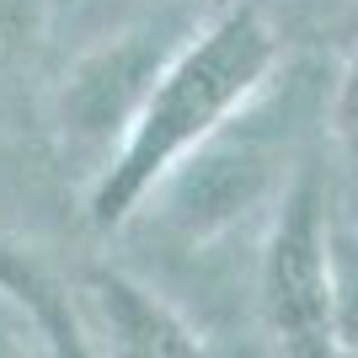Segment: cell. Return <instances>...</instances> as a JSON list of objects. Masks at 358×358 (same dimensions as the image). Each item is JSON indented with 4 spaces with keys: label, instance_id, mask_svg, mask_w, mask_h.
I'll list each match as a JSON object with an SVG mask.
<instances>
[{
    "label": "cell",
    "instance_id": "6da1fadb",
    "mask_svg": "<svg viewBox=\"0 0 358 358\" xmlns=\"http://www.w3.org/2000/svg\"><path fill=\"white\" fill-rule=\"evenodd\" d=\"M273 32L252 11H230L220 27L182 43L155 75L145 107L134 113L118 145V161L96 187V220H123L155 187L171 161H182L198 139L220 129L252 91L268 86Z\"/></svg>",
    "mask_w": 358,
    "mask_h": 358
},
{
    "label": "cell",
    "instance_id": "7a4b0ae2",
    "mask_svg": "<svg viewBox=\"0 0 358 358\" xmlns=\"http://www.w3.org/2000/svg\"><path fill=\"white\" fill-rule=\"evenodd\" d=\"M278 166L284 134L273 129V118L236 107L220 129H209L155 177V224L177 246H203L278 193Z\"/></svg>",
    "mask_w": 358,
    "mask_h": 358
},
{
    "label": "cell",
    "instance_id": "3957f363",
    "mask_svg": "<svg viewBox=\"0 0 358 358\" xmlns=\"http://www.w3.org/2000/svg\"><path fill=\"white\" fill-rule=\"evenodd\" d=\"M327 187L315 166L278 193L273 230L262 246V321L284 353H327L331 343V262H327Z\"/></svg>",
    "mask_w": 358,
    "mask_h": 358
},
{
    "label": "cell",
    "instance_id": "277c9868",
    "mask_svg": "<svg viewBox=\"0 0 358 358\" xmlns=\"http://www.w3.org/2000/svg\"><path fill=\"white\" fill-rule=\"evenodd\" d=\"M177 48L182 38H171V27H155V32H129V38L96 48L91 59L75 64L70 86L59 96V123L70 134V145L107 150L118 134H129V123L145 107L155 75L166 70V59Z\"/></svg>",
    "mask_w": 358,
    "mask_h": 358
},
{
    "label": "cell",
    "instance_id": "5b68a950",
    "mask_svg": "<svg viewBox=\"0 0 358 358\" xmlns=\"http://www.w3.org/2000/svg\"><path fill=\"white\" fill-rule=\"evenodd\" d=\"M86 299L96 310L107 348L118 353H198V337L166 310L150 289L129 284L123 273H96L86 284Z\"/></svg>",
    "mask_w": 358,
    "mask_h": 358
},
{
    "label": "cell",
    "instance_id": "8992f818",
    "mask_svg": "<svg viewBox=\"0 0 358 358\" xmlns=\"http://www.w3.org/2000/svg\"><path fill=\"white\" fill-rule=\"evenodd\" d=\"M331 262V343L358 353V230L337 224L327 236Z\"/></svg>",
    "mask_w": 358,
    "mask_h": 358
},
{
    "label": "cell",
    "instance_id": "52a82bcc",
    "mask_svg": "<svg viewBox=\"0 0 358 358\" xmlns=\"http://www.w3.org/2000/svg\"><path fill=\"white\" fill-rule=\"evenodd\" d=\"M331 123H337V139L358 155V59L343 75V91H337V107H331Z\"/></svg>",
    "mask_w": 358,
    "mask_h": 358
}]
</instances>
